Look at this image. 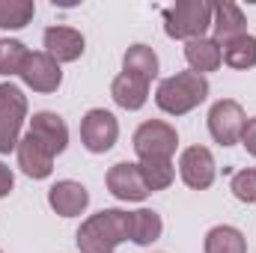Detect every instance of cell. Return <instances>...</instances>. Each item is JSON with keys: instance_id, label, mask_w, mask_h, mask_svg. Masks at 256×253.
<instances>
[{"instance_id": "6da1fadb", "label": "cell", "mask_w": 256, "mask_h": 253, "mask_svg": "<svg viewBox=\"0 0 256 253\" xmlns=\"http://www.w3.org/2000/svg\"><path fill=\"white\" fill-rule=\"evenodd\" d=\"M131 236V212L122 208H102L98 214H90L78 230V248L80 253H114Z\"/></svg>"}, {"instance_id": "7a4b0ae2", "label": "cell", "mask_w": 256, "mask_h": 253, "mask_svg": "<svg viewBox=\"0 0 256 253\" xmlns=\"http://www.w3.org/2000/svg\"><path fill=\"white\" fill-rule=\"evenodd\" d=\"M208 96V80L196 72H176L173 78H164L155 90V104L170 116H185L194 108H200Z\"/></svg>"}, {"instance_id": "3957f363", "label": "cell", "mask_w": 256, "mask_h": 253, "mask_svg": "<svg viewBox=\"0 0 256 253\" xmlns=\"http://www.w3.org/2000/svg\"><path fill=\"white\" fill-rule=\"evenodd\" d=\"M212 27V3L208 0H176L164 9V33L170 39H202Z\"/></svg>"}, {"instance_id": "277c9868", "label": "cell", "mask_w": 256, "mask_h": 253, "mask_svg": "<svg viewBox=\"0 0 256 253\" xmlns=\"http://www.w3.org/2000/svg\"><path fill=\"white\" fill-rule=\"evenodd\" d=\"M24 120H27V96L15 84H0V155L18 149Z\"/></svg>"}, {"instance_id": "5b68a950", "label": "cell", "mask_w": 256, "mask_h": 253, "mask_svg": "<svg viewBox=\"0 0 256 253\" xmlns=\"http://www.w3.org/2000/svg\"><path fill=\"white\" fill-rule=\"evenodd\" d=\"M176 146H179V134L164 120H149V122H143L134 131V152L140 155V161H146V158H167V161H173Z\"/></svg>"}, {"instance_id": "8992f818", "label": "cell", "mask_w": 256, "mask_h": 253, "mask_svg": "<svg viewBox=\"0 0 256 253\" xmlns=\"http://www.w3.org/2000/svg\"><path fill=\"white\" fill-rule=\"evenodd\" d=\"M116 137H120V122H116V116L110 110L92 108V110L84 114V120H80V140H84L86 152L104 155V152L114 149Z\"/></svg>"}, {"instance_id": "52a82bcc", "label": "cell", "mask_w": 256, "mask_h": 253, "mask_svg": "<svg viewBox=\"0 0 256 253\" xmlns=\"http://www.w3.org/2000/svg\"><path fill=\"white\" fill-rule=\"evenodd\" d=\"M244 122H248V116H244V110L236 98H220L208 110V134L220 146H236L242 140Z\"/></svg>"}, {"instance_id": "ba28073f", "label": "cell", "mask_w": 256, "mask_h": 253, "mask_svg": "<svg viewBox=\"0 0 256 253\" xmlns=\"http://www.w3.org/2000/svg\"><path fill=\"white\" fill-rule=\"evenodd\" d=\"M18 78L33 92H57L60 84H63V68L45 51H30L24 66H21V72H18Z\"/></svg>"}, {"instance_id": "9c48e42d", "label": "cell", "mask_w": 256, "mask_h": 253, "mask_svg": "<svg viewBox=\"0 0 256 253\" xmlns=\"http://www.w3.org/2000/svg\"><path fill=\"white\" fill-rule=\"evenodd\" d=\"M179 176H182V182L194 190L212 188V182H214V176H218L214 155H212L206 146H188V149L179 155Z\"/></svg>"}, {"instance_id": "30bf717a", "label": "cell", "mask_w": 256, "mask_h": 253, "mask_svg": "<svg viewBox=\"0 0 256 253\" xmlns=\"http://www.w3.org/2000/svg\"><path fill=\"white\" fill-rule=\"evenodd\" d=\"M108 190L122 202H140L149 196V188L140 176V167L128 164V161H120L108 170Z\"/></svg>"}, {"instance_id": "8fae6325", "label": "cell", "mask_w": 256, "mask_h": 253, "mask_svg": "<svg viewBox=\"0 0 256 253\" xmlns=\"http://www.w3.org/2000/svg\"><path fill=\"white\" fill-rule=\"evenodd\" d=\"M30 134H33L54 158L63 155L66 146H68V126L63 122V116L54 114V110H39V114H33V120H30Z\"/></svg>"}, {"instance_id": "7c38bea8", "label": "cell", "mask_w": 256, "mask_h": 253, "mask_svg": "<svg viewBox=\"0 0 256 253\" xmlns=\"http://www.w3.org/2000/svg\"><path fill=\"white\" fill-rule=\"evenodd\" d=\"M42 42H45V54L54 57L57 63H74V60H80L84 45H86L84 36L74 27H63V24L48 27L45 36H42Z\"/></svg>"}, {"instance_id": "4fadbf2b", "label": "cell", "mask_w": 256, "mask_h": 253, "mask_svg": "<svg viewBox=\"0 0 256 253\" xmlns=\"http://www.w3.org/2000/svg\"><path fill=\"white\" fill-rule=\"evenodd\" d=\"M18 167L30 176V179H48L51 173H54V155L27 131L24 137H21V143H18Z\"/></svg>"}, {"instance_id": "5bb4252c", "label": "cell", "mask_w": 256, "mask_h": 253, "mask_svg": "<svg viewBox=\"0 0 256 253\" xmlns=\"http://www.w3.org/2000/svg\"><path fill=\"white\" fill-rule=\"evenodd\" d=\"M48 206L60 214V218H74L90 206V190L74 179H60L57 185L48 190Z\"/></svg>"}, {"instance_id": "9a60e30c", "label": "cell", "mask_w": 256, "mask_h": 253, "mask_svg": "<svg viewBox=\"0 0 256 253\" xmlns=\"http://www.w3.org/2000/svg\"><path fill=\"white\" fill-rule=\"evenodd\" d=\"M212 30H214V42H220V45L236 39V36H244L248 21H244L242 6H236L232 0L212 3Z\"/></svg>"}, {"instance_id": "2e32d148", "label": "cell", "mask_w": 256, "mask_h": 253, "mask_svg": "<svg viewBox=\"0 0 256 253\" xmlns=\"http://www.w3.org/2000/svg\"><path fill=\"white\" fill-rule=\"evenodd\" d=\"M185 60L191 66V72L202 74V78H206V72H218L220 63H224L220 42H214V39H208V36L185 42Z\"/></svg>"}, {"instance_id": "e0dca14e", "label": "cell", "mask_w": 256, "mask_h": 253, "mask_svg": "<svg viewBox=\"0 0 256 253\" xmlns=\"http://www.w3.org/2000/svg\"><path fill=\"white\" fill-rule=\"evenodd\" d=\"M110 96L122 110H140L149 102V84L140 78H131L126 72H120L110 84Z\"/></svg>"}, {"instance_id": "ac0fdd59", "label": "cell", "mask_w": 256, "mask_h": 253, "mask_svg": "<svg viewBox=\"0 0 256 253\" xmlns=\"http://www.w3.org/2000/svg\"><path fill=\"white\" fill-rule=\"evenodd\" d=\"M122 72L131 74V78H140V80L152 84V78H158V54L149 45L137 42V45L128 48L126 57H122Z\"/></svg>"}, {"instance_id": "d6986e66", "label": "cell", "mask_w": 256, "mask_h": 253, "mask_svg": "<svg viewBox=\"0 0 256 253\" xmlns=\"http://www.w3.org/2000/svg\"><path fill=\"white\" fill-rule=\"evenodd\" d=\"M202 250L206 253H248V238L242 236V230L220 224V226H212L206 232Z\"/></svg>"}, {"instance_id": "ffe728a7", "label": "cell", "mask_w": 256, "mask_h": 253, "mask_svg": "<svg viewBox=\"0 0 256 253\" xmlns=\"http://www.w3.org/2000/svg\"><path fill=\"white\" fill-rule=\"evenodd\" d=\"M161 232H164V224H161V214H158V212H152V208H137V212H131V236H128V238H131L134 244L146 248V244L158 242Z\"/></svg>"}, {"instance_id": "44dd1931", "label": "cell", "mask_w": 256, "mask_h": 253, "mask_svg": "<svg viewBox=\"0 0 256 253\" xmlns=\"http://www.w3.org/2000/svg\"><path fill=\"white\" fill-rule=\"evenodd\" d=\"M224 51V63L230 68H238V72H248L256 66V36L244 33V36H236L230 42L220 45Z\"/></svg>"}, {"instance_id": "7402d4cb", "label": "cell", "mask_w": 256, "mask_h": 253, "mask_svg": "<svg viewBox=\"0 0 256 253\" xmlns=\"http://www.w3.org/2000/svg\"><path fill=\"white\" fill-rule=\"evenodd\" d=\"M137 167H140V176H143L149 194L170 188L173 179H176V167H173V161H167V158H146V161H140Z\"/></svg>"}, {"instance_id": "603a6c76", "label": "cell", "mask_w": 256, "mask_h": 253, "mask_svg": "<svg viewBox=\"0 0 256 253\" xmlns=\"http://www.w3.org/2000/svg\"><path fill=\"white\" fill-rule=\"evenodd\" d=\"M36 3L33 0H0V27L3 30H21L33 21Z\"/></svg>"}, {"instance_id": "cb8c5ba5", "label": "cell", "mask_w": 256, "mask_h": 253, "mask_svg": "<svg viewBox=\"0 0 256 253\" xmlns=\"http://www.w3.org/2000/svg\"><path fill=\"white\" fill-rule=\"evenodd\" d=\"M27 45L18 42V39H0V74L12 78L21 72V66L27 60Z\"/></svg>"}, {"instance_id": "d4e9b609", "label": "cell", "mask_w": 256, "mask_h": 253, "mask_svg": "<svg viewBox=\"0 0 256 253\" xmlns=\"http://www.w3.org/2000/svg\"><path fill=\"white\" fill-rule=\"evenodd\" d=\"M230 190L236 194V200L242 202H256V170H238L232 173V182H230Z\"/></svg>"}, {"instance_id": "484cf974", "label": "cell", "mask_w": 256, "mask_h": 253, "mask_svg": "<svg viewBox=\"0 0 256 253\" xmlns=\"http://www.w3.org/2000/svg\"><path fill=\"white\" fill-rule=\"evenodd\" d=\"M238 143L248 149V155H254L256 158V116L244 122V131H242V140H238Z\"/></svg>"}, {"instance_id": "4316f807", "label": "cell", "mask_w": 256, "mask_h": 253, "mask_svg": "<svg viewBox=\"0 0 256 253\" xmlns=\"http://www.w3.org/2000/svg\"><path fill=\"white\" fill-rule=\"evenodd\" d=\"M12 188H15V173L0 161V200H3V196H9V190H12Z\"/></svg>"}, {"instance_id": "83f0119b", "label": "cell", "mask_w": 256, "mask_h": 253, "mask_svg": "<svg viewBox=\"0 0 256 253\" xmlns=\"http://www.w3.org/2000/svg\"><path fill=\"white\" fill-rule=\"evenodd\" d=\"M0 253H3V250H0Z\"/></svg>"}]
</instances>
